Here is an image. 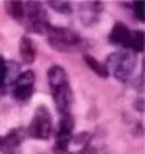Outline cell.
<instances>
[{
    "label": "cell",
    "mask_w": 145,
    "mask_h": 154,
    "mask_svg": "<svg viewBox=\"0 0 145 154\" xmlns=\"http://www.w3.org/2000/svg\"><path fill=\"white\" fill-rule=\"evenodd\" d=\"M47 80H48V86H50L52 97L55 101L57 110L60 112V115L69 114L73 104V91H71V86H69L68 73L65 72L63 66L52 65L47 72Z\"/></svg>",
    "instance_id": "cell-1"
},
{
    "label": "cell",
    "mask_w": 145,
    "mask_h": 154,
    "mask_svg": "<svg viewBox=\"0 0 145 154\" xmlns=\"http://www.w3.org/2000/svg\"><path fill=\"white\" fill-rule=\"evenodd\" d=\"M47 41L48 45L58 52H79L86 47L81 34L69 28L50 26L47 31Z\"/></svg>",
    "instance_id": "cell-2"
},
{
    "label": "cell",
    "mask_w": 145,
    "mask_h": 154,
    "mask_svg": "<svg viewBox=\"0 0 145 154\" xmlns=\"http://www.w3.org/2000/svg\"><path fill=\"white\" fill-rule=\"evenodd\" d=\"M135 63H137V54L131 51H118L108 57L105 66L106 68L111 66L113 68V76L118 81L126 83L129 81V78L134 73Z\"/></svg>",
    "instance_id": "cell-3"
},
{
    "label": "cell",
    "mask_w": 145,
    "mask_h": 154,
    "mask_svg": "<svg viewBox=\"0 0 145 154\" xmlns=\"http://www.w3.org/2000/svg\"><path fill=\"white\" fill-rule=\"evenodd\" d=\"M23 23L29 32H36V34H47L48 28H50L47 11L44 10L42 3H39V2H26L24 3Z\"/></svg>",
    "instance_id": "cell-4"
},
{
    "label": "cell",
    "mask_w": 145,
    "mask_h": 154,
    "mask_svg": "<svg viewBox=\"0 0 145 154\" xmlns=\"http://www.w3.org/2000/svg\"><path fill=\"white\" fill-rule=\"evenodd\" d=\"M53 131L52 114L45 106H39L36 109V114L32 117V122L28 128V135L36 140H48Z\"/></svg>",
    "instance_id": "cell-5"
},
{
    "label": "cell",
    "mask_w": 145,
    "mask_h": 154,
    "mask_svg": "<svg viewBox=\"0 0 145 154\" xmlns=\"http://www.w3.org/2000/svg\"><path fill=\"white\" fill-rule=\"evenodd\" d=\"M73 128H74V119L71 112L61 115L60 125L57 128V141H55V146H53L55 154H65L68 151V146L73 140Z\"/></svg>",
    "instance_id": "cell-6"
},
{
    "label": "cell",
    "mask_w": 145,
    "mask_h": 154,
    "mask_svg": "<svg viewBox=\"0 0 145 154\" xmlns=\"http://www.w3.org/2000/svg\"><path fill=\"white\" fill-rule=\"evenodd\" d=\"M105 5L102 2H84L81 3V20L86 26H94L100 21Z\"/></svg>",
    "instance_id": "cell-7"
},
{
    "label": "cell",
    "mask_w": 145,
    "mask_h": 154,
    "mask_svg": "<svg viewBox=\"0 0 145 154\" xmlns=\"http://www.w3.org/2000/svg\"><path fill=\"white\" fill-rule=\"evenodd\" d=\"M26 130L23 127H18V128H13L7 136H3V146H2V151L3 154H16L18 148L21 146V143L26 138Z\"/></svg>",
    "instance_id": "cell-8"
},
{
    "label": "cell",
    "mask_w": 145,
    "mask_h": 154,
    "mask_svg": "<svg viewBox=\"0 0 145 154\" xmlns=\"http://www.w3.org/2000/svg\"><path fill=\"white\" fill-rule=\"evenodd\" d=\"M129 36H131V29L124 23L118 21V23H115L113 29L110 32V42L113 45H121L124 51H126L127 42H129Z\"/></svg>",
    "instance_id": "cell-9"
},
{
    "label": "cell",
    "mask_w": 145,
    "mask_h": 154,
    "mask_svg": "<svg viewBox=\"0 0 145 154\" xmlns=\"http://www.w3.org/2000/svg\"><path fill=\"white\" fill-rule=\"evenodd\" d=\"M19 57L23 63H34L36 60V45L31 41V37L23 36L19 39Z\"/></svg>",
    "instance_id": "cell-10"
},
{
    "label": "cell",
    "mask_w": 145,
    "mask_h": 154,
    "mask_svg": "<svg viewBox=\"0 0 145 154\" xmlns=\"http://www.w3.org/2000/svg\"><path fill=\"white\" fill-rule=\"evenodd\" d=\"M84 62H86V65L89 66L92 72L97 73L100 78H108L110 70L105 66V63H102L100 60H97L94 55H89V54H86V55H84Z\"/></svg>",
    "instance_id": "cell-11"
},
{
    "label": "cell",
    "mask_w": 145,
    "mask_h": 154,
    "mask_svg": "<svg viewBox=\"0 0 145 154\" xmlns=\"http://www.w3.org/2000/svg\"><path fill=\"white\" fill-rule=\"evenodd\" d=\"M134 54L144 52V32L142 31H131L129 42H127V49Z\"/></svg>",
    "instance_id": "cell-12"
},
{
    "label": "cell",
    "mask_w": 145,
    "mask_h": 154,
    "mask_svg": "<svg viewBox=\"0 0 145 154\" xmlns=\"http://www.w3.org/2000/svg\"><path fill=\"white\" fill-rule=\"evenodd\" d=\"M7 13L16 21L23 23L24 20V2H5Z\"/></svg>",
    "instance_id": "cell-13"
},
{
    "label": "cell",
    "mask_w": 145,
    "mask_h": 154,
    "mask_svg": "<svg viewBox=\"0 0 145 154\" xmlns=\"http://www.w3.org/2000/svg\"><path fill=\"white\" fill-rule=\"evenodd\" d=\"M11 94L18 102H26L34 94V86H11Z\"/></svg>",
    "instance_id": "cell-14"
},
{
    "label": "cell",
    "mask_w": 145,
    "mask_h": 154,
    "mask_svg": "<svg viewBox=\"0 0 145 154\" xmlns=\"http://www.w3.org/2000/svg\"><path fill=\"white\" fill-rule=\"evenodd\" d=\"M34 81H36L34 72L28 70V72H23V73H19L18 76H15L11 86H34Z\"/></svg>",
    "instance_id": "cell-15"
},
{
    "label": "cell",
    "mask_w": 145,
    "mask_h": 154,
    "mask_svg": "<svg viewBox=\"0 0 145 154\" xmlns=\"http://www.w3.org/2000/svg\"><path fill=\"white\" fill-rule=\"evenodd\" d=\"M48 7L61 15H69L73 11V5L68 0H53V2H48Z\"/></svg>",
    "instance_id": "cell-16"
},
{
    "label": "cell",
    "mask_w": 145,
    "mask_h": 154,
    "mask_svg": "<svg viewBox=\"0 0 145 154\" xmlns=\"http://www.w3.org/2000/svg\"><path fill=\"white\" fill-rule=\"evenodd\" d=\"M7 76H8V62L0 55V89H2L3 85H5Z\"/></svg>",
    "instance_id": "cell-17"
},
{
    "label": "cell",
    "mask_w": 145,
    "mask_h": 154,
    "mask_svg": "<svg viewBox=\"0 0 145 154\" xmlns=\"http://www.w3.org/2000/svg\"><path fill=\"white\" fill-rule=\"evenodd\" d=\"M134 8V16L139 20V21H144V8H145V3L144 2H134L131 5Z\"/></svg>",
    "instance_id": "cell-18"
},
{
    "label": "cell",
    "mask_w": 145,
    "mask_h": 154,
    "mask_svg": "<svg viewBox=\"0 0 145 154\" xmlns=\"http://www.w3.org/2000/svg\"><path fill=\"white\" fill-rule=\"evenodd\" d=\"M69 154H97V152H95V149L90 146V144H86V146H82V149H79L77 152H69Z\"/></svg>",
    "instance_id": "cell-19"
},
{
    "label": "cell",
    "mask_w": 145,
    "mask_h": 154,
    "mask_svg": "<svg viewBox=\"0 0 145 154\" xmlns=\"http://www.w3.org/2000/svg\"><path fill=\"white\" fill-rule=\"evenodd\" d=\"M2 146H3V136H0V151H2Z\"/></svg>",
    "instance_id": "cell-20"
}]
</instances>
